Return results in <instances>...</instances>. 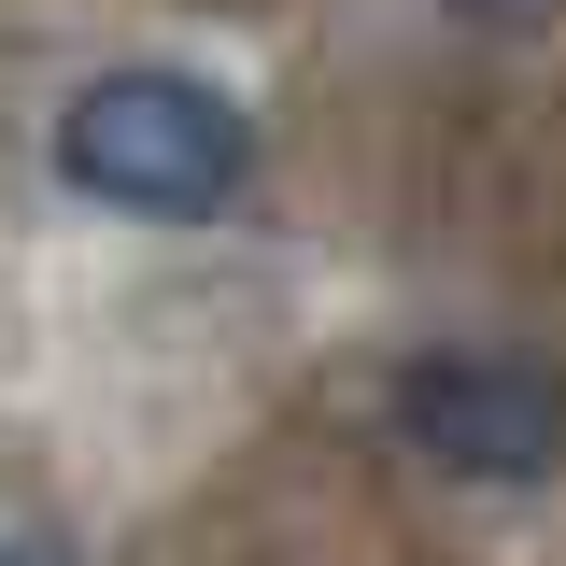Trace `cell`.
<instances>
[{
	"label": "cell",
	"mask_w": 566,
	"mask_h": 566,
	"mask_svg": "<svg viewBox=\"0 0 566 566\" xmlns=\"http://www.w3.org/2000/svg\"><path fill=\"white\" fill-rule=\"evenodd\" d=\"M255 170V114L185 57H114L57 99V185L128 227H212Z\"/></svg>",
	"instance_id": "cell-1"
},
{
	"label": "cell",
	"mask_w": 566,
	"mask_h": 566,
	"mask_svg": "<svg viewBox=\"0 0 566 566\" xmlns=\"http://www.w3.org/2000/svg\"><path fill=\"white\" fill-rule=\"evenodd\" d=\"M382 411L439 482H553L566 468V368L510 340H424Z\"/></svg>",
	"instance_id": "cell-2"
},
{
	"label": "cell",
	"mask_w": 566,
	"mask_h": 566,
	"mask_svg": "<svg viewBox=\"0 0 566 566\" xmlns=\"http://www.w3.org/2000/svg\"><path fill=\"white\" fill-rule=\"evenodd\" d=\"M0 566H71V553L43 538V524H0Z\"/></svg>",
	"instance_id": "cell-3"
}]
</instances>
